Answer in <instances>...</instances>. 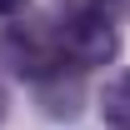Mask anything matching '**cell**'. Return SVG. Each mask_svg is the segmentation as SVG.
<instances>
[{"mask_svg": "<svg viewBox=\"0 0 130 130\" xmlns=\"http://www.w3.org/2000/svg\"><path fill=\"white\" fill-rule=\"evenodd\" d=\"M5 105H10V100H5V85H0V120H5Z\"/></svg>", "mask_w": 130, "mask_h": 130, "instance_id": "cell-6", "label": "cell"}, {"mask_svg": "<svg viewBox=\"0 0 130 130\" xmlns=\"http://www.w3.org/2000/svg\"><path fill=\"white\" fill-rule=\"evenodd\" d=\"M25 5H30V0H0V15H20Z\"/></svg>", "mask_w": 130, "mask_h": 130, "instance_id": "cell-5", "label": "cell"}, {"mask_svg": "<svg viewBox=\"0 0 130 130\" xmlns=\"http://www.w3.org/2000/svg\"><path fill=\"white\" fill-rule=\"evenodd\" d=\"M105 5H115V10H130V0H105Z\"/></svg>", "mask_w": 130, "mask_h": 130, "instance_id": "cell-7", "label": "cell"}, {"mask_svg": "<svg viewBox=\"0 0 130 130\" xmlns=\"http://www.w3.org/2000/svg\"><path fill=\"white\" fill-rule=\"evenodd\" d=\"M100 115L110 130H130V70L115 75L105 90H100Z\"/></svg>", "mask_w": 130, "mask_h": 130, "instance_id": "cell-4", "label": "cell"}, {"mask_svg": "<svg viewBox=\"0 0 130 130\" xmlns=\"http://www.w3.org/2000/svg\"><path fill=\"white\" fill-rule=\"evenodd\" d=\"M35 85H40V105H45V115H55V120L80 115L85 90H80V75H70V80H65V65H60V70H50V75H40Z\"/></svg>", "mask_w": 130, "mask_h": 130, "instance_id": "cell-3", "label": "cell"}, {"mask_svg": "<svg viewBox=\"0 0 130 130\" xmlns=\"http://www.w3.org/2000/svg\"><path fill=\"white\" fill-rule=\"evenodd\" d=\"M0 60L10 65L15 75L25 80H40L50 70H60L65 55H60V30H45V25H10L0 35Z\"/></svg>", "mask_w": 130, "mask_h": 130, "instance_id": "cell-2", "label": "cell"}, {"mask_svg": "<svg viewBox=\"0 0 130 130\" xmlns=\"http://www.w3.org/2000/svg\"><path fill=\"white\" fill-rule=\"evenodd\" d=\"M60 55L75 70H95V65H110L120 55V30L110 25L105 10H80V15H65L60 25Z\"/></svg>", "mask_w": 130, "mask_h": 130, "instance_id": "cell-1", "label": "cell"}]
</instances>
